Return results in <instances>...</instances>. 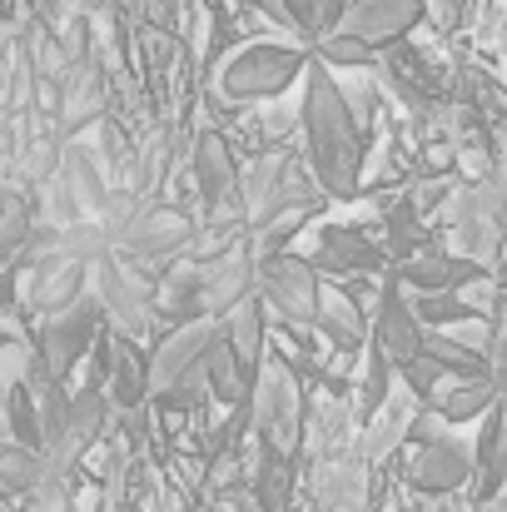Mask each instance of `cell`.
Wrapping results in <instances>:
<instances>
[{"instance_id":"cell-25","label":"cell","mask_w":507,"mask_h":512,"mask_svg":"<svg viewBox=\"0 0 507 512\" xmlns=\"http://www.w3.org/2000/svg\"><path fill=\"white\" fill-rule=\"evenodd\" d=\"M40 478H45V458H40V453L15 448V443H5V448H0V503L35 493V488H40Z\"/></svg>"},{"instance_id":"cell-4","label":"cell","mask_w":507,"mask_h":512,"mask_svg":"<svg viewBox=\"0 0 507 512\" xmlns=\"http://www.w3.org/2000/svg\"><path fill=\"white\" fill-rule=\"evenodd\" d=\"M403 478L428 493V498H448L473 478V448L453 433H438L433 423H413L408 433V453H403Z\"/></svg>"},{"instance_id":"cell-32","label":"cell","mask_w":507,"mask_h":512,"mask_svg":"<svg viewBox=\"0 0 507 512\" xmlns=\"http://www.w3.org/2000/svg\"><path fill=\"white\" fill-rule=\"evenodd\" d=\"M498 413H503V428H507V383H503V393H498Z\"/></svg>"},{"instance_id":"cell-30","label":"cell","mask_w":507,"mask_h":512,"mask_svg":"<svg viewBox=\"0 0 507 512\" xmlns=\"http://www.w3.org/2000/svg\"><path fill=\"white\" fill-rule=\"evenodd\" d=\"M254 10H264L274 25H284L289 35H294V15H289V0H254Z\"/></svg>"},{"instance_id":"cell-18","label":"cell","mask_w":507,"mask_h":512,"mask_svg":"<svg viewBox=\"0 0 507 512\" xmlns=\"http://www.w3.org/2000/svg\"><path fill=\"white\" fill-rule=\"evenodd\" d=\"M507 488V428L503 413H483V433L473 443V498H493Z\"/></svg>"},{"instance_id":"cell-24","label":"cell","mask_w":507,"mask_h":512,"mask_svg":"<svg viewBox=\"0 0 507 512\" xmlns=\"http://www.w3.org/2000/svg\"><path fill=\"white\" fill-rule=\"evenodd\" d=\"M423 353H428L448 378H498V373H493V358H483L478 348H468V343L453 339V334H428V339H423Z\"/></svg>"},{"instance_id":"cell-3","label":"cell","mask_w":507,"mask_h":512,"mask_svg":"<svg viewBox=\"0 0 507 512\" xmlns=\"http://www.w3.org/2000/svg\"><path fill=\"white\" fill-rule=\"evenodd\" d=\"M249 423H254V438L264 448H274L279 458H289L304 438V398H299V383L289 373V363H279L274 353L264 358L259 378H254V398H249Z\"/></svg>"},{"instance_id":"cell-31","label":"cell","mask_w":507,"mask_h":512,"mask_svg":"<svg viewBox=\"0 0 507 512\" xmlns=\"http://www.w3.org/2000/svg\"><path fill=\"white\" fill-rule=\"evenodd\" d=\"M473 512H507V488H503V493H493V498H483Z\"/></svg>"},{"instance_id":"cell-10","label":"cell","mask_w":507,"mask_h":512,"mask_svg":"<svg viewBox=\"0 0 507 512\" xmlns=\"http://www.w3.org/2000/svg\"><path fill=\"white\" fill-rule=\"evenodd\" d=\"M423 15H428V0H348L338 35L368 50H383V45H398Z\"/></svg>"},{"instance_id":"cell-22","label":"cell","mask_w":507,"mask_h":512,"mask_svg":"<svg viewBox=\"0 0 507 512\" xmlns=\"http://www.w3.org/2000/svg\"><path fill=\"white\" fill-rule=\"evenodd\" d=\"M319 209H324V194H309V189L289 194V199H284V204H279V209H274V214H269V219L254 229V234H259V244H264V249H259V259L284 254V244H289L299 229H309V219H314Z\"/></svg>"},{"instance_id":"cell-7","label":"cell","mask_w":507,"mask_h":512,"mask_svg":"<svg viewBox=\"0 0 507 512\" xmlns=\"http://www.w3.org/2000/svg\"><path fill=\"white\" fill-rule=\"evenodd\" d=\"M100 324H105V314H100V299L95 294H85L80 304H70L65 314H55V319H45L40 324V343H35V358H40V368L50 373V378H70V368L95 348L100 339Z\"/></svg>"},{"instance_id":"cell-29","label":"cell","mask_w":507,"mask_h":512,"mask_svg":"<svg viewBox=\"0 0 507 512\" xmlns=\"http://www.w3.org/2000/svg\"><path fill=\"white\" fill-rule=\"evenodd\" d=\"M343 10H348V0H314V45H319L324 35H334Z\"/></svg>"},{"instance_id":"cell-6","label":"cell","mask_w":507,"mask_h":512,"mask_svg":"<svg viewBox=\"0 0 507 512\" xmlns=\"http://www.w3.org/2000/svg\"><path fill=\"white\" fill-rule=\"evenodd\" d=\"M259 299L284 319V324H294V329H309L314 319H319V299H324V289H319V269L309 264V259H299V254H269V259H259Z\"/></svg>"},{"instance_id":"cell-17","label":"cell","mask_w":507,"mask_h":512,"mask_svg":"<svg viewBox=\"0 0 507 512\" xmlns=\"http://www.w3.org/2000/svg\"><path fill=\"white\" fill-rule=\"evenodd\" d=\"M199 294H204V274H199V264H194V259L169 264L165 274H160V284H155V319H169L174 329L204 319V314H199Z\"/></svg>"},{"instance_id":"cell-23","label":"cell","mask_w":507,"mask_h":512,"mask_svg":"<svg viewBox=\"0 0 507 512\" xmlns=\"http://www.w3.org/2000/svg\"><path fill=\"white\" fill-rule=\"evenodd\" d=\"M314 488H319V503L324 508H343V512H358L363 508V458H324L314 468Z\"/></svg>"},{"instance_id":"cell-8","label":"cell","mask_w":507,"mask_h":512,"mask_svg":"<svg viewBox=\"0 0 507 512\" xmlns=\"http://www.w3.org/2000/svg\"><path fill=\"white\" fill-rule=\"evenodd\" d=\"M219 339H224V324L219 319H194L184 329H169L165 339L155 343V358H150V393L165 398L174 383H184L189 373H199Z\"/></svg>"},{"instance_id":"cell-9","label":"cell","mask_w":507,"mask_h":512,"mask_svg":"<svg viewBox=\"0 0 507 512\" xmlns=\"http://www.w3.org/2000/svg\"><path fill=\"white\" fill-rule=\"evenodd\" d=\"M199 274H204V294H199V314L204 319L224 324L234 309L259 299V259L249 249H229V254L199 264Z\"/></svg>"},{"instance_id":"cell-12","label":"cell","mask_w":507,"mask_h":512,"mask_svg":"<svg viewBox=\"0 0 507 512\" xmlns=\"http://www.w3.org/2000/svg\"><path fill=\"white\" fill-rule=\"evenodd\" d=\"M85 294H90V269L75 264V259H65V254H50V259L30 264V279H25V294L20 299H25L30 314L55 319L70 304H80Z\"/></svg>"},{"instance_id":"cell-27","label":"cell","mask_w":507,"mask_h":512,"mask_svg":"<svg viewBox=\"0 0 507 512\" xmlns=\"http://www.w3.org/2000/svg\"><path fill=\"white\" fill-rule=\"evenodd\" d=\"M388 398H393V363H388L378 348H368V363H363V408H358V418L373 423Z\"/></svg>"},{"instance_id":"cell-26","label":"cell","mask_w":507,"mask_h":512,"mask_svg":"<svg viewBox=\"0 0 507 512\" xmlns=\"http://www.w3.org/2000/svg\"><path fill=\"white\" fill-rule=\"evenodd\" d=\"M314 60L319 65H329V70H378V50H368V45H358V40H348V35H324L319 45H314Z\"/></svg>"},{"instance_id":"cell-5","label":"cell","mask_w":507,"mask_h":512,"mask_svg":"<svg viewBox=\"0 0 507 512\" xmlns=\"http://www.w3.org/2000/svg\"><path fill=\"white\" fill-rule=\"evenodd\" d=\"M90 294L100 299V314L110 319V329L130 343H150L155 334V284H145L135 269H125L120 259H105L90 269Z\"/></svg>"},{"instance_id":"cell-20","label":"cell","mask_w":507,"mask_h":512,"mask_svg":"<svg viewBox=\"0 0 507 512\" xmlns=\"http://www.w3.org/2000/svg\"><path fill=\"white\" fill-rule=\"evenodd\" d=\"M413 423H418V398H413L408 388H398V393L383 403V413L368 423V443H363L368 453H363V458H368V463H383L388 453H398V448L408 443Z\"/></svg>"},{"instance_id":"cell-2","label":"cell","mask_w":507,"mask_h":512,"mask_svg":"<svg viewBox=\"0 0 507 512\" xmlns=\"http://www.w3.org/2000/svg\"><path fill=\"white\" fill-rule=\"evenodd\" d=\"M309 70V55L294 40H249L234 60L219 65V100L224 105H259V100H279L284 90H294V80Z\"/></svg>"},{"instance_id":"cell-21","label":"cell","mask_w":507,"mask_h":512,"mask_svg":"<svg viewBox=\"0 0 507 512\" xmlns=\"http://www.w3.org/2000/svg\"><path fill=\"white\" fill-rule=\"evenodd\" d=\"M224 343H229V353L239 358V368H244L249 378H259V368H264V343H269L264 299H249L244 309H234V314L224 319Z\"/></svg>"},{"instance_id":"cell-28","label":"cell","mask_w":507,"mask_h":512,"mask_svg":"<svg viewBox=\"0 0 507 512\" xmlns=\"http://www.w3.org/2000/svg\"><path fill=\"white\" fill-rule=\"evenodd\" d=\"M334 80H338V90H343L348 115L358 120V130H368L373 115H378V85H373V70H348V75H334Z\"/></svg>"},{"instance_id":"cell-16","label":"cell","mask_w":507,"mask_h":512,"mask_svg":"<svg viewBox=\"0 0 507 512\" xmlns=\"http://www.w3.org/2000/svg\"><path fill=\"white\" fill-rule=\"evenodd\" d=\"M498 393H503L498 378H443L428 403L443 423H473V418L498 408Z\"/></svg>"},{"instance_id":"cell-15","label":"cell","mask_w":507,"mask_h":512,"mask_svg":"<svg viewBox=\"0 0 507 512\" xmlns=\"http://www.w3.org/2000/svg\"><path fill=\"white\" fill-rule=\"evenodd\" d=\"M309 264H314V269H329V274H373V269L388 264V249H378V244H373L363 229H353V224H329V229L319 234Z\"/></svg>"},{"instance_id":"cell-14","label":"cell","mask_w":507,"mask_h":512,"mask_svg":"<svg viewBox=\"0 0 507 512\" xmlns=\"http://www.w3.org/2000/svg\"><path fill=\"white\" fill-rule=\"evenodd\" d=\"M388 279H393V284H403V289H413V294H458V289H468V284L488 279V269H483V264H473V259H463V254L428 249V254H413V259L393 264V269H388Z\"/></svg>"},{"instance_id":"cell-11","label":"cell","mask_w":507,"mask_h":512,"mask_svg":"<svg viewBox=\"0 0 507 512\" xmlns=\"http://www.w3.org/2000/svg\"><path fill=\"white\" fill-rule=\"evenodd\" d=\"M194 189H199V199H204V209L214 214V219H229V204L239 199V165H234V150H229V140L214 130V125H204L199 130V140H194Z\"/></svg>"},{"instance_id":"cell-1","label":"cell","mask_w":507,"mask_h":512,"mask_svg":"<svg viewBox=\"0 0 507 512\" xmlns=\"http://www.w3.org/2000/svg\"><path fill=\"white\" fill-rule=\"evenodd\" d=\"M299 125H304V145H309V165H314L319 189L329 199H353L358 179H363V130L343 105L334 70L319 60H309V70H304Z\"/></svg>"},{"instance_id":"cell-13","label":"cell","mask_w":507,"mask_h":512,"mask_svg":"<svg viewBox=\"0 0 507 512\" xmlns=\"http://www.w3.org/2000/svg\"><path fill=\"white\" fill-rule=\"evenodd\" d=\"M423 339H428V329L413 319L408 294L388 279L383 294H378V309H373V348H378V353L393 363V373H398V368H408L413 358H423Z\"/></svg>"},{"instance_id":"cell-19","label":"cell","mask_w":507,"mask_h":512,"mask_svg":"<svg viewBox=\"0 0 507 512\" xmlns=\"http://www.w3.org/2000/svg\"><path fill=\"white\" fill-rule=\"evenodd\" d=\"M314 329H324V339L334 343L338 353H358L363 343L373 339V324L363 319V309H358L353 294H343V289H324Z\"/></svg>"}]
</instances>
